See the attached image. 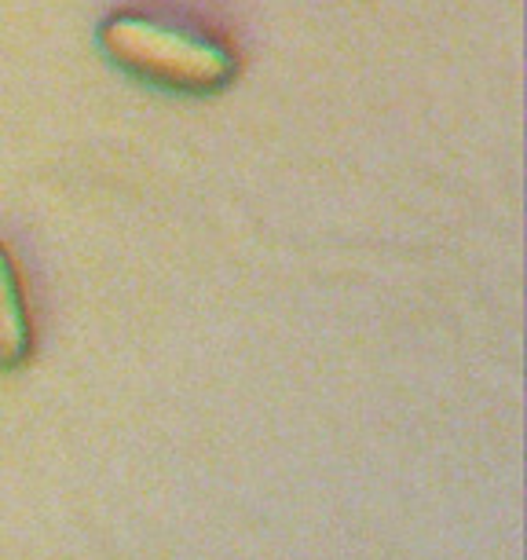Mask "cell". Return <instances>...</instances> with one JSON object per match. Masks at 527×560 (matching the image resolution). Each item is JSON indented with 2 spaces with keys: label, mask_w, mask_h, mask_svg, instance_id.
Returning <instances> with one entry per match:
<instances>
[{
  "label": "cell",
  "mask_w": 527,
  "mask_h": 560,
  "mask_svg": "<svg viewBox=\"0 0 527 560\" xmlns=\"http://www.w3.org/2000/svg\"><path fill=\"white\" fill-rule=\"evenodd\" d=\"M96 48L129 81L180 100L220 96L242 70L238 51L209 26L151 8H118L103 15Z\"/></svg>",
  "instance_id": "cell-1"
},
{
  "label": "cell",
  "mask_w": 527,
  "mask_h": 560,
  "mask_svg": "<svg viewBox=\"0 0 527 560\" xmlns=\"http://www.w3.org/2000/svg\"><path fill=\"white\" fill-rule=\"evenodd\" d=\"M34 355V319L15 253L0 242V370H19Z\"/></svg>",
  "instance_id": "cell-2"
}]
</instances>
